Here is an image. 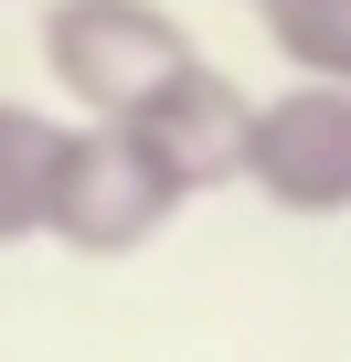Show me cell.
Returning a JSON list of instances; mask_svg holds the SVG:
<instances>
[{"instance_id": "4", "label": "cell", "mask_w": 351, "mask_h": 362, "mask_svg": "<svg viewBox=\"0 0 351 362\" xmlns=\"http://www.w3.org/2000/svg\"><path fill=\"white\" fill-rule=\"evenodd\" d=\"M245 117H256V96H245L234 75H213V54H203L182 86H170V96L138 117V139H149L170 170H182V192L203 203V192H224V181L245 170Z\"/></svg>"}, {"instance_id": "1", "label": "cell", "mask_w": 351, "mask_h": 362, "mask_svg": "<svg viewBox=\"0 0 351 362\" xmlns=\"http://www.w3.org/2000/svg\"><path fill=\"white\" fill-rule=\"evenodd\" d=\"M192 64H203V43L160 0H54L43 11V75L64 86V107L85 128H138Z\"/></svg>"}, {"instance_id": "3", "label": "cell", "mask_w": 351, "mask_h": 362, "mask_svg": "<svg viewBox=\"0 0 351 362\" xmlns=\"http://www.w3.org/2000/svg\"><path fill=\"white\" fill-rule=\"evenodd\" d=\"M245 192H266L298 224L351 214V86H277L245 117Z\"/></svg>"}, {"instance_id": "6", "label": "cell", "mask_w": 351, "mask_h": 362, "mask_svg": "<svg viewBox=\"0 0 351 362\" xmlns=\"http://www.w3.org/2000/svg\"><path fill=\"white\" fill-rule=\"evenodd\" d=\"M298 86H351V0H245Z\"/></svg>"}, {"instance_id": "2", "label": "cell", "mask_w": 351, "mask_h": 362, "mask_svg": "<svg viewBox=\"0 0 351 362\" xmlns=\"http://www.w3.org/2000/svg\"><path fill=\"white\" fill-rule=\"evenodd\" d=\"M182 203H192L182 170H170L138 128H85V117H64L54 203H43V235H54L64 256H138Z\"/></svg>"}, {"instance_id": "5", "label": "cell", "mask_w": 351, "mask_h": 362, "mask_svg": "<svg viewBox=\"0 0 351 362\" xmlns=\"http://www.w3.org/2000/svg\"><path fill=\"white\" fill-rule=\"evenodd\" d=\"M54 160H64V117L0 96V245H32L43 203H54Z\"/></svg>"}]
</instances>
